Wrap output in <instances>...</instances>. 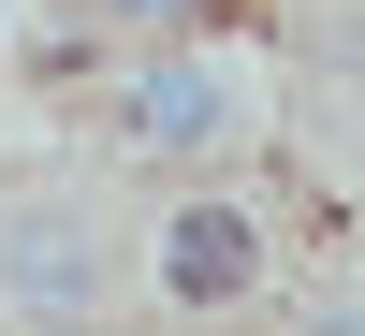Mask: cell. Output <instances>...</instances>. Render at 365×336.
Here are the masks:
<instances>
[{"instance_id":"cell-4","label":"cell","mask_w":365,"mask_h":336,"mask_svg":"<svg viewBox=\"0 0 365 336\" xmlns=\"http://www.w3.org/2000/svg\"><path fill=\"white\" fill-rule=\"evenodd\" d=\"M103 29H161V44H175V29H190V0H88V44H103Z\"/></svg>"},{"instance_id":"cell-1","label":"cell","mask_w":365,"mask_h":336,"mask_svg":"<svg viewBox=\"0 0 365 336\" xmlns=\"http://www.w3.org/2000/svg\"><path fill=\"white\" fill-rule=\"evenodd\" d=\"M263 117H278V88H263L249 44H205V29H175V44H146L132 73H117V146L161 175H220L263 146Z\"/></svg>"},{"instance_id":"cell-5","label":"cell","mask_w":365,"mask_h":336,"mask_svg":"<svg viewBox=\"0 0 365 336\" xmlns=\"http://www.w3.org/2000/svg\"><path fill=\"white\" fill-rule=\"evenodd\" d=\"M292 336H365V322L336 307V292H322V307H292Z\"/></svg>"},{"instance_id":"cell-6","label":"cell","mask_w":365,"mask_h":336,"mask_svg":"<svg viewBox=\"0 0 365 336\" xmlns=\"http://www.w3.org/2000/svg\"><path fill=\"white\" fill-rule=\"evenodd\" d=\"M73 336H146V322H73Z\"/></svg>"},{"instance_id":"cell-2","label":"cell","mask_w":365,"mask_h":336,"mask_svg":"<svg viewBox=\"0 0 365 336\" xmlns=\"http://www.w3.org/2000/svg\"><path fill=\"white\" fill-rule=\"evenodd\" d=\"M117 220H103V190H15L0 205V322H29V336H73V322H103L117 307Z\"/></svg>"},{"instance_id":"cell-3","label":"cell","mask_w":365,"mask_h":336,"mask_svg":"<svg viewBox=\"0 0 365 336\" xmlns=\"http://www.w3.org/2000/svg\"><path fill=\"white\" fill-rule=\"evenodd\" d=\"M146 292H161V307H205V322L263 292V220L220 190V175H190V190L146 220Z\"/></svg>"}]
</instances>
